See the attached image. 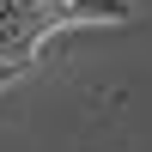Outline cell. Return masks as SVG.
I'll return each instance as SVG.
<instances>
[]
</instances>
